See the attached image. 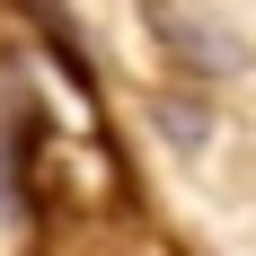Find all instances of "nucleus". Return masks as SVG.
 <instances>
[{
	"instance_id": "nucleus-1",
	"label": "nucleus",
	"mask_w": 256,
	"mask_h": 256,
	"mask_svg": "<svg viewBox=\"0 0 256 256\" xmlns=\"http://www.w3.org/2000/svg\"><path fill=\"white\" fill-rule=\"evenodd\" d=\"M26 212L44 221H88V212H124V159L106 142V124H53V115H18V159H9Z\"/></svg>"
},
{
	"instance_id": "nucleus-2",
	"label": "nucleus",
	"mask_w": 256,
	"mask_h": 256,
	"mask_svg": "<svg viewBox=\"0 0 256 256\" xmlns=\"http://www.w3.org/2000/svg\"><path fill=\"white\" fill-rule=\"evenodd\" d=\"M142 26H150L159 53H168L177 71H194V80H230V71H248V36H230L221 18H204L194 0H142Z\"/></svg>"
}]
</instances>
